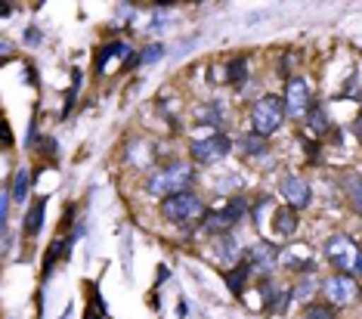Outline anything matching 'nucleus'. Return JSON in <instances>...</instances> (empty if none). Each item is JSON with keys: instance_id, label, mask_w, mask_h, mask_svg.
Masks as SVG:
<instances>
[{"instance_id": "obj_8", "label": "nucleus", "mask_w": 362, "mask_h": 319, "mask_svg": "<svg viewBox=\"0 0 362 319\" xmlns=\"http://www.w3.org/2000/svg\"><path fill=\"white\" fill-rule=\"evenodd\" d=\"M282 251H279V245L273 242H257V245H251L248 251H245V264H248L251 269H260V273H269V267H276Z\"/></svg>"}, {"instance_id": "obj_15", "label": "nucleus", "mask_w": 362, "mask_h": 319, "mask_svg": "<svg viewBox=\"0 0 362 319\" xmlns=\"http://www.w3.org/2000/svg\"><path fill=\"white\" fill-rule=\"evenodd\" d=\"M112 56H130V47L121 44V40H115V44L103 47V50L96 53V71H105V65H109Z\"/></svg>"}, {"instance_id": "obj_27", "label": "nucleus", "mask_w": 362, "mask_h": 319, "mask_svg": "<svg viewBox=\"0 0 362 319\" xmlns=\"http://www.w3.org/2000/svg\"><path fill=\"white\" fill-rule=\"evenodd\" d=\"M28 44H37V40H40V35H37V28H28Z\"/></svg>"}, {"instance_id": "obj_11", "label": "nucleus", "mask_w": 362, "mask_h": 319, "mask_svg": "<svg viewBox=\"0 0 362 319\" xmlns=\"http://www.w3.org/2000/svg\"><path fill=\"white\" fill-rule=\"evenodd\" d=\"M273 230L276 236H294V230H298V211L291 204H285V208H279L273 214Z\"/></svg>"}, {"instance_id": "obj_12", "label": "nucleus", "mask_w": 362, "mask_h": 319, "mask_svg": "<svg viewBox=\"0 0 362 319\" xmlns=\"http://www.w3.org/2000/svg\"><path fill=\"white\" fill-rule=\"evenodd\" d=\"M341 186H344V192H347L353 211H356V214H362V177H359V174H347V177L341 180Z\"/></svg>"}, {"instance_id": "obj_20", "label": "nucleus", "mask_w": 362, "mask_h": 319, "mask_svg": "<svg viewBox=\"0 0 362 319\" xmlns=\"http://www.w3.org/2000/svg\"><path fill=\"white\" fill-rule=\"evenodd\" d=\"M28 190H31V174L25 168L16 174V180H13V199L16 202H25V195H28Z\"/></svg>"}, {"instance_id": "obj_18", "label": "nucleus", "mask_w": 362, "mask_h": 319, "mask_svg": "<svg viewBox=\"0 0 362 319\" xmlns=\"http://www.w3.org/2000/svg\"><path fill=\"white\" fill-rule=\"evenodd\" d=\"M307 124H310V130H313L316 137H322L325 130H328V115H325V109L313 105V109L307 112Z\"/></svg>"}, {"instance_id": "obj_23", "label": "nucleus", "mask_w": 362, "mask_h": 319, "mask_svg": "<svg viewBox=\"0 0 362 319\" xmlns=\"http://www.w3.org/2000/svg\"><path fill=\"white\" fill-rule=\"evenodd\" d=\"M316 285H319L316 279H300L298 285H294L291 298H294V301H303V298H310V294H313V291H316Z\"/></svg>"}, {"instance_id": "obj_26", "label": "nucleus", "mask_w": 362, "mask_h": 319, "mask_svg": "<svg viewBox=\"0 0 362 319\" xmlns=\"http://www.w3.org/2000/svg\"><path fill=\"white\" fill-rule=\"evenodd\" d=\"M353 134H356V140L362 143V115L356 118V124H353Z\"/></svg>"}, {"instance_id": "obj_24", "label": "nucleus", "mask_w": 362, "mask_h": 319, "mask_svg": "<svg viewBox=\"0 0 362 319\" xmlns=\"http://www.w3.org/2000/svg\"><path fill=\"white\" fill-rule=\"evenodd\" d=\"M62 248H65V242H62V239L50 245V255H47V260H44V279H47V276H50V269H53V264H56V260L62 257V255H59Z\"/></svg>"}, {"instance_id": "obj_16", "label": "nucleus", "mask_w": 362, "mask_h": 319, "mask_svg": "<svg viewBox=\"0 0 362 319\" xmlns=\"http://www.w3.org/2000/svg\"><path fill=\"white\" fill-rule=\"evenodd\" d=\"M44 208H47V199H37L35 204H31V211L25 214V233L28 236L40 233V224H44Z\"/></svg>"}, {"instance_id": "obj_1", "label": "nucleus", "mask_w": 362, "mask_h": 319, "mask_svg": "<svg viewBox=\"0 0 362 319\" xmlns=\"http://www.w3.org/2000/svg\"><path fill=\"white\" fill-rule=\"evenodd\" d=\"M195 180V168L189 165V161H174L170 168L158 170V174L149 177V183H146V190H149L152 195H177V192H189L186 186Z\"/></svg>"}, {"instance_id": "obj_28", "label": "nucleus", "mask_w": 362, "mask_h": 319, "mask_svg": "<svg viewBox=\"0 0 362 319\" xmlns=\"http://www.w3.org/2000/svg\"><path fill=\"white\" fill-rule=\"evenodd\" d=\"M71 316V310H65V313H62V319H69Z\"/></svg>"}, {"instance_id": "obj_6", "label": "nucleus", "mask_w": 362, "mask_h": 319, "mask_svg": "<svg viewBox=\"0 0 362 319\" xmlns=\"http://www.w3.org/2000/svg\"><path fill=\"white\" fill-rule=\"evenodd\" d=\"M282 100H285V112L291 118H303L313 109L310 105V87H307V81L303 78H288Z\"/></svg>"}, {"instance_id": "obj_7", "label": "nucleus", "mask_w": 362, "mask_h": 319, "mask_svg": "<svg viewBox=\"0 0 362 319\" xmlns=\"http://www.w3.org/2000/svg\"><path fill=\"white\" fill-rule=\"evenodd\" d=\"M322 291H325V298L332 301V304H337V307H347V304H353V301H356V294H359L356 282H353L347 273H334L332 279H325Z\"/></svg>"}, {"instance_id": "obj_10", "label": "nucleus", "mask_w": 362, "mask_h": 319, "mask_svg": "<svg viewBox=\"0 0 362 319\" xmlns=\"http://www.w3.org/2000/svg\"><path fill=\"white\" fill-rule=\"evenodd\" d=\"M229 226H235V220L233 214L223 208V211H208L202 220V230L204 233H214V236H226L229 233Z\"/></svg>"}, {"instance_id": "obj_5", "label": "nucleus", "mask_w": 362, "mask_h": 319, "mask_svg": "<svg viewBox=\"0 0 362 319\" xmlns=\"http://www.w3.org/2000/svg\"><path fill=\"white\" fill-rule=\"evenodd\" d=\"M229 149H233V140L226 134H211L208 140H195L192 143V161L195 165H214V161L226 158Z\"/></svg>"}, {"instance_id": "obj_19", "label": "nucleus", "mask_w": 362, "mask_h": 319, "mask_svg": "<svg viewBox=\"0 0 362 319\" xmlns=\"http://www.w3.org/2000/svg\"><path fill=\"white\" fill-rule=\"evenodd\" d=\"M282 264H285L288 269H294V273H300V269H313V267H316V260L307 257V255H294V251H285V255H282Z\"/></svg>"}, {"instance_id": "obj_21", "label": "nucleus", "mask_w": 362, "mask_h": 319, "mask_svg": "<svg viewBox=\"0 0 362 319\" xmlns=\"http://www.w3.org/2000/svg\"><path fill=\"white\" fill-rule=\"evenodd\" d=\"M303 319H334V310H332V304H319V301H313V304L303 310Z\"/></svg>"}, {"instance_id": "obj_9", "label": "nucleus", "mask_w": 362, "mask_h": 319, "mask_svg": "<svg viewBox=\"0 0 362 319\" xmlns=\"http://www.w3.org/2000/svg\"><path fill=\"white\" fill-rule=\"evenodd\" d=\"M282 195H285V202L291 204L294 211H300V208H307L310 199H313V192H310V183L303 177H285L282 180Z\"/></svg>"}, {"instance_id": "obj_13", "label": "nucleus", "mask_w": 362, "mask_h": 319, "mask_svg": "<svg viewBox=\"0 0 362 319\" xmlns=\"http://www.w3.org/2000/svg\"><path fill=\"white\" fill-rule=\"evenodd\" d=\"M248 276H251V267H248V264H238L235 269H229L226 285H229V291H233L235 298H242V294H245V285H248Z\"/></svg>"}, {"instance_id": "obj_14", "label": "nucleus", "mask_w": 362, "mask_h": 319, "mask_svg": "<svg viewBox=\"0 0 362 319\" xmlns=\"http://www.w3.org/2000/svg\"><path fill=\"white\" fill-rule=\"evenodd\" d=\"M214 257L223 260V264H229V260H235V257H238V245H235V239H233L229 233L217 239V245H214Z\"/></svg>"}, {"instance_id": "obj_17", "label": "nucleus", "mask_w": 362, "mask_h": 319, "mask_svg": "<svg viewBox=\"0 0 362 319\" xmlns=\"http://www.w3.org/2000/svg\"><path fill=\"white\" fill-rule=\"evenodd\" d=\"M245 75H248V62H245V56L229 59V65H226V81L229 84H242Z\"/></svg>"}, {"instance_id": "obj_3", "label": "nucleus", "mask_w": 362, "mask_h": 319, "mask_svg": "<svg viewBox=\"0 0 362 319\" xmlns=\"http://www.w3.org/2000/svg\"><path fill=\"white\" fill-rule=\"evenodd\" d=\"M285 100H279V96H263V100L254 105V112H251V124H254V134L263 137L267 140L269 134H276L279 127H282V121H285Z\"/></svg>"}, {"instance_id": "obj_2", "label": "nucleus", "mask_w": 362, "mask_h": 319, "mask_svg": "<svg viewBox=\"0 0 362 319\" xmlns=\"http://www.w3.org/2000/svg\"><path fill=\"white\" fill-rule=\"evenodd\" d=\"M161 214L170 220V224H180V226H186V224H192V220H204V204L202 199L195 192H177V195H168V199L161 202Z\"/></svg>"}, {"instance_id": "obj_22", "label": "nucleus", "mask_w": 362, "mask_h": 319, "mask_svg": "<svg viewBox=\"0 0 362 319\" xmlns=\"http://www.w3.org/2000/svg\"><path fill=\"white\" fill-rule=\"evenodd\" d=\"M161 53H164V47H161V44H152V47H146V50L136 56V65H139V62H143V65H152V62H158V59H161Z\"/></svg>"}, {"instance_id": "obj_25", "label": "nucleus", "mask_w": 362, "mask_h": 319, "mask_svg": "<svg viewBox=\"0 0 362 319\" xmlns=\"http://www.w3.org/2000/svg\"><path fill=\"white\" fill-rule=\"evenodd\" d=\"M245 152H254V155H260L267 146H263V137H257V134H251V137H245Z\"/></svg>"}, {"instance_id": "obj_4", "label": "nucleus", "mask_w": 362, "mask_h": 319, "mask_svg": "<svg viewBox=\"0 0 362 319\" xmlns=\"http://www.w3.org/2000/svg\"><path fill=\"white\" fill-rule=\"evenodd\" d=\"M325 257H328V264H332L337 273H350V269H356L359 260H362L356 242H353L350 236H344V233H337V236H332V239L325 242Z\"/></svg>"}]
</instances>
